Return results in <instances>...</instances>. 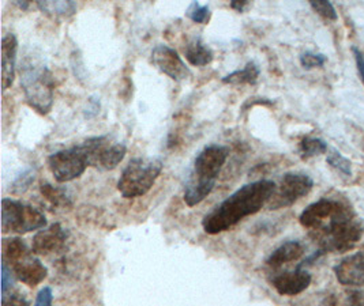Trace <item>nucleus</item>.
Listing matches in <instances>:
<instances>
[{
    "instance_id": "nucleus-17",
    "label": "nucleus",
    "mask_w": 364,
    "mask_h": 306,
    "mask_svg": "<svg viewBox=\"0 0 364 306\" xmlns=\"http://www.w3.org/2000/svg\"><path fill=\"white\" fill-rule=\"evenodd\" d=\"M304 255V246L299 241H287L276 248L266 258V264L272 268H280L284 264L296 261Z\"/></svg>"
},
{
    "instance_id": "nucleus-4",
    "label": "nucleus",
    "mask_w": 364,
    "mask_h": 306,
    "mask_svg": "<svg viewBox=\"0 0 364 306\" xmlns=\"http://www.w3.org/2000/svg\"><path fill=\"white\" fill-rule=\"evenodd\" d=\"M1 256L18 280L29 288H36L48 276L47 267L18 237L3 240Z\"/></svg>"
},
{
    "instance_id": "nucleus-29",
    "label": "nucleus",
    "mask_w": 364,
    "mask_h": 306,
    "mask_svg": "<svg viewBox=\"0 0 364 306\" xmlns=\"http://www.w3.org/2000/svg\"><path fill=\"white\" fill-rule=\"evenodd\" d=\"M13 275L14 274L10 270V267L6 263H1V295L7 294L9 290H11V288L14 285Z\"/></svg>"
},
{
    "instance_id": "nucleus-10",
    "label": "nucleus",
    "mask_w": 364,
    "mask_h": 306,
    "mask_svg": "<svg viewBox=\"0 0 364 306\" xmlns=\"http://www.w3.org/2000/svg\"><path fill=\"white\" fill-rule=\"evenodd\" d=\"M314 180L303 173H287L276 188V192L267 203V209H285L294 206L301 197L311 192Z\"/></svg>"
},
{
    "instance_id": "nucleus-18",
    "label": "nucleus",
    "mask_w": 364,
    "mask_h": 306,
    "mask_svg": "<svg viewBox=\"0 0 364 306\" xmlns=\"http://www.w3.org/2000/svg\"><path fill=\"white\" fill-rule=\"evenodd\" d=\"M184 56H186L187 62L194 67L210 65L215 59L213 50L200 40V37H193L187 43V45L184 48Z\"/></svg>"
},
{
    "instance_id": "nucleus-7",
    "label": "nucleus",
    "mask_w": 364,
    "mask_h": 306,
    "mask_svg": "<svg viewBox=\"0 0 364 306\" xmlns=\"http://www.w3.org/2000/svg\"><path fill=\"white\" fill-rule=\"evenodd\" d=\"M47 162L52 176L58 182H68L82 176L90 166V157L82 142L50 154Z\"/></svg>"
},
{
    "instance_id": "nucleus-14",
    "label": "nucleus",
    "mask_w": 364,
    "mask_h": 306,
    "mask_svg": "<svg viewBox=\"0 0 364 306\" xmlns=\"http://www.w3.org/2000/svg\"><path fill=\"white\" fill-rule=\"evenodd\" d=\"M334 275L337 280L344 286H364V248H362L360 252L343 258L334 267Z\"/></svg>"
},
{
    "instance_id": "nucleus-1",
    "label": "nucleus",
    "mask_w": 364,
    "mask_h": 306,
    "mask_svg": "<svg viewBox=\"0 0 364 306\" xmlns=\"http://www.w3.org/2000/svg\"><path fill=\"white\" fill-rule=\"evenodd\" d=\"M276 188L277 185L272 180H258L240 187L203 217V230L208 234H218L230 230L246 217L264 209L276 192Z\"/></svg>"
},
{
    "instance_id": "nucleus-8",
    "label": "nucleus",
    "mask_w": 364,
    "mask_h": 306,
    "mask_svg": "<svg viewBox=\"0 0 364 306\" xmlns=\"http://www.w3.org/2000/svg\"><path fill=\"white\" fill-rule=\"evenodd\" d=\"M230 155L228 147L221 145H209L199 151L194 161V169L190 182L215 187V181L227 158Z\"/></svg>"
},
{
    "instance_id": "nucleus-9",
    "label": "nucleus",
    "mask_w": 364,
    "mask_h": 306,
    "mask_svg": "<svg viewBox=\"0 0 364 306\" xmlns=\"http://www.w3.org/2000/svg\"><path fill=\"white\" fill-rule=\"evenodd\" d=\"M83 143L89 151L90 166L100 170H114L124 160L127 153V146L122 142H114L109 135L93 136Z\"/></svg>"
},
{
    "instance_id": "nucleus-11",
    "label": "nucleus",
    "mask_w": 364,
    "mask_h": 306,
    "mask_svg": "<svg viewBox=\"0 0 364 306\" xmlns=\"http://www.w3.org/2000/svg\"><path fill=\"white\" fill-rule=\"evenodd\" d=\"M346 209L348 207L338 200L322 197L303 209V212L299 217V222L306 229L316 230L326 225L336 215H338Z\"/></svg>"
},
{
    "instance_id": "nucleus-19",
    "label": "nucleus",
    "mask_w": 364,
    "mask_h": 306,
    "mask_svg": "<svg viewBox=\"0 0 364 306\" xmlns=\"http://www.w3.org/2000/svg\"><path fill=\"white\" fill-rule=\"evenodd\" d=\"M261 75L259 67L254 62H249L242 70H236L221 78L225 84H255Z\"/></svg>"
},
{
    "instance_id": "nucleus-27",
    "label": "nucleus",
    "mask_w": 364,
    "mask_h": 306,
    "mask_svg": "<svg viewBox=\"0 0 364 306\" xmlns=\"http://www.w3.org/2000/svg\"><path fill=\"white\" fill-rule=\"evenodd\" d=\"M34 175H36V172L33 169H26L22 175H19L17 180L14 181V184H13V192L23 194L31 187V184L33 182Z\"/></svg>"
},
{
    "instance_id": "nucleus-31",
    "label": "nucleus",
    "mask_w": 364,
    "mask_h": 306,
    "mask_svg": "<svg viewBox=\"0 0 364 306\" xmlns=\"http://www.w3.org/2000/svg\"><path fill=\"white\" fill-rule=\"evenodd\" d=\"M346 306H364V290H352L347 293Z\"/></svg>"
},
{
    "instance_id": "nucleus-12",
    "label": "nucleus",
    "mask_w": 364,
    "mask_h": 306,
    "mask_svg": "<svg viewBox=\"0 0 364 306\" xmlns=\"http://www.w3.org/2000/svg\"><path fill=\"white\" fill-rule=\"evenodd\" d=\"M151 62L163 74L175 82L186 81L191 72L179 53L171 47L159 44L151 50Z\"/></svg>"
},
{
    "instance_id": "nucleus-2",
    "label": "nucleus",
    "mask_w": 364,
    "mask_h": 306,
    "mask_svg": "<svg viewBox=\"0 0 364 306\" xmlns=\"http://www.w3.org/2000/svg\"><path fill=\"white\" fill-rule=\"evenodd\" d=\"M21 86L26 102L40 114H48L53 106V78L40 53L31 50L19 67Z\"/></svg>"
},
{
    "instance_id": "nucleus-36",
    "label": "nucleus",
    "mask_w": 364,
    "mask_h": 306,
    "mask_svg": "<svg viewBox=\"0 0 364 306\" xmlns=\"http://www.w3.org/2000/svg\"><path fill=\"white\" fill-rule=\"evenodd\" d=\"M363 248H364V245H363Z\"/></svg>"
},
{
    "instance_id": "nucleus-22",
    "label": "nucleus",
    "mask_w": 364,
    "mask_h": 306,
    "mask_svg": "<svg viewBox=\"0 0 364 306\" xmlns=\"http://www.w3.org/2000/svg\"><path fill=\"white\" fill-rule=\"evenodd\" d=\"M328 150H329V146L321 138H309L307 136V138L301 139V142L299 143V151H300V155L303 160L325 154V153H328Z\"/></svg>"
},
{
    "instance_id": "nucleus-15",
    "label": "nucleus",
    "mask_w": 364,
    "mask_h": 306,
    "mask_svg": "<svg viewBox=\"0 0 364 306\" xmlns=\"http://www.w3.org/2000/svg\"><path fill=\"white\" fill-rule=\"evenodd\" d=\"M311 275L304 268H299L294 271H287L282 274L274 275L272 278V286L276 289V291L280 295H288V297H295L300 293L309 289L311 285Z\"/></svg>"
},
{
    "instance_id": "nucleus-25",
    "label": "nucleus",
    "mask_w": 364,
    "mask_h": 306,
    "mask_svg": "<svg viewBox=\"0 0 364 306\" xmlns=\"http://www.w3.org/2000/svg\"><path fill=\"white\" fill-rule=\"evenodd\" d=\"M310 6L318 16H323L325 19H329V21L338 19V14L334 4L328 0H311Z\"/></svg>"
},
{
    "instance_id": "nucleus-32",
    "label": "nucleus",
    "mask_w": 364,
    "mask_h": 306,
    "mask_svg": "<svg viewBox=\"0 0 364 306\" xmlns=\"http://www.w3.org/2000/svg\"><path fill=\"white\" fill-rule=\"evenodd\" d=\"M352 55L355 58V62H356V68H358V72H359V77H360V81L364 84V55L363 52L358 47H352Z\"/></svg>"
},
{
    "instance_id": "nucleus-30",
    "label": "nucleus",
    "mask_w": 364,
    "mask_h": 306,
    "mask_svg": "<svg viewBox=\"0 0 364 306\" xmlns=\"http://www.w3.org/2000/svg\"><path fill=\"white\" fill-rule=\"evenodd\" d=\"M53 301V293L50 286H46L44 289H41L40 293L37 294L34 306H52Z\"/></svg>"
},
{
    "instance_id": "nucleus-16",
    "label": "nucleus",
    "mask_w": 364,
    "mask_h": 306,
    "mask_svg": "<svg viewBox=\"0 0 364 306\" xmlns=\"http://www.w3.org/2000/svg\"><path fill=\"white\" fill-rule=\"evenodd\" d=\"M18 40L14 33H7L1 38V87L6 92L13 86L17 68Z\"/></svg>"
},
{
    "instance_id": "nucleus-24",
    "label": "nucleus",
    "mask_w": 364,
    "mask_h": 306,
    "mask_svg": "<svg viewBox=\"0 0 364 306\" xmlns=\"http://www.w3.org/2000/svg\"><path fill=\"white\" fill-rule=\"evenodd\" d=\"M326 162L331 165V168L338 170L340 173H343L346 176L352 175V162L346 158L344 155H341L337 150L331 148L326 157Z\"/></svg>"
},
{
    "instance_id": "nucleus-6",
    "label": "nucleus",
    "mask_w": 364,
    "mask_h": 306,
    "mask_svg": "<svg viewBox=\"0 0 364 306\" xmlns=\"http://www.w3.org/2000/svg\"><path fill=\"white\" fill-rule=\"evenodd\" d=\"M46 226L47 218L40 209L10 197L1 200V230L4 234H26Z\"/></svg>"
},
{
    "instance_id": "nucleus-13",
    "label": "nucleus",
    "mask_w": 364,
    "mask_h": 306,
    "mask_svg": "<svg viewBox=\"0 0 364 306\" xmlns=\"http://www.w3.org/2000/svg\"><path fill=\"white\" fill-rule=\"evenodd\" d=\"M68 231L60 224H53L47 229L40 230L33 237L32 251L34 255L50 256L65 249Z\"/></svg>"
},
{
    "instance_id": "nucleus-23",
    "label": "nucleus",
    "mask_w": 364,
    "mask_h": 306,
    "mask_svg": "<svg viewBox=\"0 0 364 306\" xmlns=\"http://www.w3.org/2000/svg\"><path fill=\"white\" fill-rule=\"evenodd\" d=\"M186 16L196 23L208 25L212 18V11H210L209 6L200 4L198 1H193L186 10Z\"/></svg>"
},
{
    "instance_id": "nucleus-26",
    "label": "nucleus",
    "mask_w": 364,
    "mask_h": 306,
    "mask_svg": "<svg viewBox=\"0 0 364 306\" xmlns=\"http://www.w3.org/2000/svg\"><path fill=\"white\" fill-rule=\"evenodd\" d=\"M326 63V56L314 52H304L300 55V65L304 70H313L323 67Z\"/></svg>"
},
{
    "instance_id": "nucleus-21",
    "label": "nucleus",
    "mask_w": 364,
    "mask_h": 306,
    "mask_svg": "<svg viewBox=\"0 0 364 306\" xmlns=\"http://www.w3.org/2000/svg\"><path fill=\"white\" fill-rule=\"evenodd\" d=\"M40 191L53 207H70L71 206V197H70V195L67 194L66 190H63V188L53 187L50 184H41Z\"/></svg>"
},
{
    "instance_id": "nucleus-34",
    "label": "nucleus",
    "mask_w": 364,
    "mask_h": 306,
    "mask_svg": "<svg viewBox=\"0 0 364 306\" xmlns=\"http://www.w3.org/2000/svg\"><path fill=\"white\" fill-rule=\"evenodd\" d=\"M249 0H232L230 3V7L232 10L237 11V13H243L245 9L249 6Z\"/></svg>"
},
{
    "instance_id": "nucleus-3",
    "label": "nucleus",
    "mask_w": 364,
    "mask_h": 306,
    "mask_svg": "<svg viewBox=\"0 0 364 306\" xmlns=\"http://www.w3.org/2000/svg\"><path fill=\"white\" fill-rule=\"evenodd\" d=\"M315 242L319 249L325 253L328 252H347L360 241L364 233V227L352 214L346 209L336 215L326 225L313 230Z\"/></svg>"
},
{
    "instance_id": "nucleus-5",
    "label": "nucleus",
    "mask_w": 364,
    "mask_h": 306,
    "mask_svg": "<svg viewBox=\"0 0 364 306\" xmlns=\"http://www.w3.org/2000/svg\"><path fill=\"white\" fill-rule=\"evenodd\" d=\"M160 158H134L123 169L117 181V191L126 199L148 194L163 172Z\"/></svg>"
},
{
    "instance_id": "nucleus-20",
    "label": "nucleus",
    "mask_w": 364,
    "mask_h": 306,
    "mask_svg": "<svg viewBox=\"0 0 364 306\" xmlns=\"http://www.w3.org/2000/svg\"><path fill=\"white\" fill-rule=\"evenodd\" d=\"M37 7L41 13L50 16H63L68 18L77 13V3L74 0L68 1H37Z\"/></svg>"
},
{
    "instance_id": "nucleus-28",
    "label": "nucleus",
    "mask_w": 364,
    "mask_h": 306,
    "mask_svg": "<svg viewBox=\"0 0 364 306\" xmlns=\"http://www.w3.org/2000/svg\"><path fill=\"white\" fill-rule=\"evenodd\" d=\"M1 306H29L28 300L19 293H11L1 295Z\"/></svg>"
},
{
    "instance_id": "nucleus-33",
    "label": "nucleus",
    "mask_w": 364,
    "mask_h": 306,
    "mask_svg": "<svg viewBox=\"0 0 364 306\" xmlns=\"http://www.w3.org/2000/svg\"><path fill=\"white\" fill-rule=\"evenodd\" d=\"M100 112V101L96 98H89V102H87V109L85 111V117L86 119H93L96 117Z\"/></svg>"
},
{
    "instance_id": "nucleus-35",
    "label": "nucleus",
    "mask_w": 364,
    "mask_h": 306,
    "mask_svg": "<svg viewBox=\"0 0 364 306\" xmlns=\"http://www.w3.org/2000/svg\"><path fill=\"white\" fill-rule=\"evenodd\" d=\"M16 3V6H18L21 10H28L29 9V6H31V3L29 1H19V0H17V1H14Z\"/></svg>"
}]
</instances>
